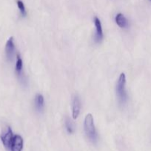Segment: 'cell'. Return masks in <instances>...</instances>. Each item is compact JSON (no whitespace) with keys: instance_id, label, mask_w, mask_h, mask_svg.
Listing matches in <instances>:
<instances>
[{"instance_id":"ba28073f","label":"cell","mask_w":151,"mask_h":151,"mask_svg":"<svg viewBox=\"0 0 151 151\" xmlns=\"http://www.w3.org/2000/svg\"><path fill=\"white\" fill-rule=\"evenodd\" d=\"M34 108L38 113H41L44 109V98L42 94H38L34 99Z\"/></svg>"},{"instance_id":"7c38bea8","label":"cell","mask_w":151,"mask_h":151,"mask_svg":"<svg viewBox=\"0 0 151 151\" xmlns=\"http://www.w3.org/2000/svg\"><path fill=\"white\" fill-rule=\"evenodd\" d=\"M16 4H17V7L19 8L22 17H26L28 13H27L26 7H25V5L23 1L22 0H16Z\"/></svg>"},{"instance_id":"5b68a950","label":"cell","mask_w":151,"mask_h":151,"mask_svg":"<svg viewBox=\"0 0 151 151\" xmlns=\"http://www.w3.org/2000/svg\"><path fill=\"white\" fill-rule=\"evenodd\" d=\"M93 22H94L95 28H96V32H95L94 35V41L96 43H97V44H99V43L102 42L104 38L102 22H101L100 19L98 16H94Z\"/></svg>"},{"instance_id":"3957f363","label":"cell","mask_w":151,"mask_h":151,"mask_svg":"<svg viewBox=\"0 0 151 151\" xmlns=\"http://www.w3.org/2000/svg\"><path fill=\"white\" fill-rule=\"evenodd\" d=\"M5 56L8 61H13V58L16 54V47H15L13 37H10L5 44Z\"/></svg>"},{"instance_id":"7a4b0ae2","label":"cell","mask_w":151,"mask_h":151,"mask_svg":"<svg viewBox=\"0 0 151 151\" xmlns=\"http://www.w3.org/2000/svg\"><path fill=\"white\" fill-rule=\"evenodd\" d=\"M126 75L124 73L120 74L115 87L116 96L118 97V103L121 105H124L127 101V94L126 91Z\"/></svg>"},{"instance_id":"8fae6325","label":"cell","mask_w":151,"mask_h":151,"mask_svg":"<svg viewBox=\"0 0 151 151\" xmlns=\"http://www.w3.org/2000/svg\"><path fill=\"white\" fill-rule=\"evenodd\" d=\"M65 125L68 134H71L74 132V130H75V128H74V124L70 118L68 117L65 118Z\"/></svg>"},{"instance_id":"8992f818","label":"cell","mask_w":151,"mask_h":151,"mask_svg":"<svg viewBox=\"0 0 151 151\" xmlns=\"http://www.w3.org/2000/svg\"><path fill=\"white\" fill-rule=\"evenodd\" d=\"M81 100L77 94H75L72 100V116L73 119H76L81 111Z\"/></svg>"},{"instance_id":"30bf717a","label":"cell","mask_w":151,"mask_h":151,"mask_svg":"<svg viewBox=\"0 0 151 151\" xmlns=\"http://www.w3.org/2000/svg\"><path fill=\"white\" fill-rule=\"evenodd\" d=\"M15 72L16 76L19 78H22L23 77V60L21 58L20 55H16V62L15 65Z\"/></svg>"},{"instance_id":"6da1fadb","label":"cell","mask_w":151,"mask_h":151,"mask_svg":"<svg viewBox=\"0 0 151 151\" xmlns=\"http://www.w3.org/2000/svg\"><path fill=\"white\" fill-rule=\"evenodd\" d=\"M84 129L86 137L91 142L96 143L98 140V134L94 124V119L91 114H87L84 117Z\"/></svg>"},{"instance_id":"277c9868","label":"cell","mask_w":151,"mask_h":151,"mask_svg":"<svg viewBox=\"0 0 151 151\" xmlns=\"http://www.w3.org/2000/svg\"><path fill=\"white\" fill-rule=\"evenodd\" d=\"M13 137H14V135L13 134V131H12L10 127L9 126L7 127L5 131L1 135V140L3 143V145L7 150H10V146H11Z\"/></svg>"},{"instance_id":"9c48e42d","label":"cell","mask_w":151,"mask_h":151,"mask_svg":"<svg viewBox=\"0 0 151 151\" xmlns=\"http://www.w3.org/2000/svg\"><path fill=\"white\" fill-rule=\"evenodd\" d=\"M115 22L116 24L122 29H126L129 27V21L124 14L118 13L115 16Z\"/></svg>"},{"instance_id":"52a82bcc","label":"cell","mask_w":151,"mask_h":151,"mask_svg":"<svg viewBox=\"0 0 151 151\" xmlns=\"http://www.w3.org/2000/svg\"><path fill=\"white\" fill-rule=\"evenodd\" d=\"M23 148V139L20 135H14L10 150L11 151H22Z\"/></svg>"},{"instance_id":"4fadbf2b","label":"cell","mask_w":151,"mask_h":151,"mask_svg":"<svg viewBox=\"0 0 151 151\" xmlns=\"http://www.w3.org/2000/svg\"><path fill=\"white\" fill-rule=\"evenodd\" d=\"M150 1H151V0H150Z\"/></svg>"}]
</instances>
